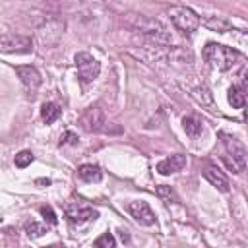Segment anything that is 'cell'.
<instances>
[{"label": "cell", "instance_id": "obj_22", "mask_svg": "<svg viewBox=\"0 0 248 248\" xmlns=\"http://www.w3.org/2000/svg\"><path fill=\"white\" fill-rule=\"evenodd\" d=\"M95 246L97 248H116V240H114V236L110 232H105L95 240Z\"/></svg>", "mask_w": 248, "mask_h": 248}, {"label": "cell", "instance_id": "obj_16", "mask_svg": "<svg viewBox=\"0 0 248 248\" xmlns=\"http://www.w3.org/2000/svg\"><path fill=\"white\" fill-rule=\"evenodd\" d=\"M192 97L202 105V107H207V108H213V93L205 87V85H198L192 89Z\"/></svg>", "mask_w": 248, "mask_h": 248}, {"label": "cell", "instance_id": "obj_10", "mask_svg": "<svg viewBox=\"0 0 248 248\" xmlns=\"http://www.w3.org/2000/svg\"><path fill=\"white\" fill-rule=\"evenodd\" d=\"M128 213H130L140 225H145V227L155 225V213H153V209L149 207L147 202H141V200L130 202V203H128Z\"/></svg>", "mask_w": 248, "mask_h": 248}, {"label": "cell", "instance_id": "obj_17", "mask_svg": "<svg viewBox=\"0 0 248 248\" xmlns=\"http://www.w3.org/2000/svg\"><path fill=\"white\" fill-rule=\"evenodd\" d=\"M60 112H62V108L56 103H45L41 107V118H43L45 124H52L60 116Z\"/></svg>", "mask_w": 248, "mask_h": 248}, {"label": "cell", "instance_id": "obj_4", "mask_svg": "<svg viewBox=\"0 0 248 248\" xmlns=\"http://www.w3.org/2000/svg\"><path fill=\"white\" fill-rule=\"evenodd\" d=\"M221 138H223V145H225L227 155H229V165L234 169V172L244 170L248 167V151H246V147L240 143V140H236L231 134H221Z\"/></svg>", "mask_w": 248, "mask_h": 248}, {"label": "cell", "instance_id": "obj_27", "mask_svg": "<svg viewBox=\"0 0 248 248\" xmlns=\"http://www.w3.org/2000/svg\"><path fill=\"white\" fill-rule=\"evenodd\" d=\"M43 248H64V246H60V244H50V246H43Z\"/></svg>", "mask_w": 248, "mask_h": 248}, {"label": "cell", "instance_id": "obj_15", "mask_svg": "<svg viewBox=\"0 0 248 248\" xmlns=\"http://www.w3.org/2000/svg\"><path fill=\"white\" fill-rule=\"evenodd\" d=\"M78 176L83 180V182H101L103 178V170L97 167V165H91V163H85L78 169Z\"/></svg>", "mask_w": 248, "mask_h": 248}, {"label": "cell", "instance_id": "obj_21", "mask_svg": "<svg viewBox=\"0 0 248 248\" xmlns=\"http://www.w3.org/2000/svg\"><path fill=\"white\" fill-rule=\"evenodd\" d=\"M33 153L29 151V149H23V151H19V153H16V159H14V163H16V167H19V169H25V167H29L31 163H33Z\"/></svg>", "mask_w": 248, "mask_h": 248}, {"label": "cell", "instance_id": "obj_3", "mask_svg": "<svg viewBox=\"0 0 248 248\" xmlns=\"http://www.w3.org/2000/svg\"><path fill=\"white\" fill-rule=\"evenodd\" d=\"M167 16L170 17L172 25L182 35H192L200 25V16L192 8H186V6H172V8H169Z\"/></svg>", "mask_w": 248, "mask_h": 248}, {"label": "cell", "instance_id": "obj_12", "mask_svg": "<svg viewBox=\"0 0 248 248\" xmlns=\"http://www.w3.org/2000/svg\"><path fill=\"white\" fill-rule=\"evenodd\" d=\"M184 167H186V157L180 155V153H176V155H170V157L159 161L157 163V172L163 174V176H167V174H172V172L182 170Z\"/></svg>", "mask_w": 248, "mask_h": 248}, {"label": "cell", "instance_id": "obj_19", "mask_svg": "<svg viewBox=\"0 0 248 248\" xmlns=\"http://www.w3.org/2000/svg\"><path fill=\"white\" fill-rule=\"evenodd\" d=\"M157 196H159L165 203H174V202H178V196L174 194V190H172L170 186H165V184H159V186H157Z\"/></svg>", "mask_w": 248, "mask_h": 248}, {"label": "cell", "instance_id": "obj_18", "mask_svg": "<svg viewBox=\"0 0 248 248\" xmlns=\"http://www.w3.org/2000/svg\"><path fill=\"white\" fill-rule=\"evenodd\" d=\"M182 128H184V132L188 136L196 138V136L202 134V120L198 116H184L182 118Z\"/></svg>", "mask_w": 248, "mask_h": 248}, {"label": "cell", "instance_id": "obj_6", "mask_svg": "<svg viewBox=\"0 0 248 248\" xmlns=\"http://www.w3.org/2000/svg\"><path fill=\"white\" fill-rule=\"evenodd\" d=\"M74 62H76V68H78V78L81 83H91L99 72H101V64L95 56H91L89 52H78L74 56Z\"/></svg>", "mask_w": 248, "mask_h": 248}, {"label": "cell", "instance_id": "obj_9", "mask_svg": "<svg viewBox=\"0 0 248 248\" xmlns=\"http://www.w3.org/2000/svg\"><path fill=\"white\" fill-rule=\"evenodd\" d=\"M0 48L2 52L10 54V52H31L33 50V43L29 37H23V35H16V33H4L2 39H0Z\"/></svg>", "mask_w": 248, "mask_h": 248}, {"label": "cell", "instance_id": "obj_24", "mask_svg": "<svg viewBox=\"0 0 248 248\" xmlns=\"http://www.w3.org/2000/svg\"><path fill=\"white\" fill-rule=\"evenodd\" d=\"M41 215H43V219H45L48 225H56V221H58V219H56V213L52 211L50 205H43V207H41Z\"/></svg>", "mask_w": 248, "mask_h": 248}, {"label": "cell", "instance_id": "obj_23", "mask_svg": "<svg viewBox=\"0 0 248 248\" xmlns=\"http://www.w3.org/2000/svg\"><path fill=\"white\" fill-rule=\"evenodd\" d=\"M60 145H76L78 143V134L72 132V130H66L62 136H60Z\"/></svg>", "mask_w": 248, "mask_h": 248}, {"label": "cell", "instance_id": "obj_13", "mask_svg": "<svg viewBox=\"0 0 248 248\" xmlns=\"http://www.w3.org/2000/svg\"><path fill=\"white\" fill-rule=\"evenodd\" d=\"M203 176H205V180H207L211 186H215L219 192H229V190H231L227 176H225L223 170H219L217 167H207V169L203 170Z\"/></svg>", "mask_w": 248, "mask_h": 248}, {"label": "cell", "instance_id": "obj_25", "mask_svg": "<svg viewBox=\"0 0 248 248\" xmlns=\"http://www.w3.org/2000/svg\"><path fill=\"white\" fill-rule=\"evenodd\" d=\"M205 23H207V25H209L211 29H215V31H221V33L229 29V23H227L225 19H215V21H211V19H207Z\"/></svg>", "mask_w": 248, "mask_h": 248}, {"label": "cell", "instance_id": "obj_7", "mask_svg": "<svg viewBox=\"0 0 248 248\" xmlns=\"http://www.w3.org/2000/svg\"><path fill=\"white\" fill-rule=\"evenodd\" d=\"M64 213H66V217H68L72 223H78V225H81V223H85V221L97 217V211H95L89 203H85V202H81V200L68 202V203L64 205Z\"/></svg>", "mask_w": 248, "mask_h": 248}, {"label": "cell", "instance_id": "obj_8", "mask_svg": "<svg viewBox=\"0 0 248 248\" xmlns=\"http://www.w3.org/2000/svg\"><path fill=\"white\" fill-rule=\"evenodd\" d=\"M64 33V21L60 19H50L45 21L39 29H37V39L41 41L43 46H54L58 43V39Z\"/></svg>", "mask_w": 248, "mask_h": 248}, {"label": "cell", "instance_id": "obj_20", "mask_svg": "<svg viewBox=\"0 0 248 248\" xmlns=\"http://www.w3.org/2000/svg\"><path fill=\"white\" fill-rule=\"evenodd\" d=\"M25 232H27L29 238H39V236H43L46 232V227L37 223V221H27L25 223Z\"/></svg>", "mask_w": 248, "mask_h": 248}, {"label": "cell", "instance_id": "obj_5", "mask_svg": "<svg viewBox=\"0 0 248 248\" xmlns=\"http://www.w3.org/2000/svg\"><path fill=\"white\" fill-rule=\"evenodd\" d=\"M79 126L89 134H108V120L99 107H87L79 116Z\"/></svg>", "mask_w": 248, "mask_h": 248}, {"label": "cell", "instance_id": "obj_28", "mask_svg": "<svg viewBox=\"0 0 248 248\" xmlns=\"http://www.w3.org/2000/svg\"><path fill=\"white\" fill-rule=\"evenodd\" d=\"M246 120H248V108H246Z\"/></svg>", "mask_w": 248, "mask_h": 248}, {"label": "cell", "instance_id": "obj_11", "mask_svg": "<svg viewBox=\"0 0 248 248\" xmlns=\"http://www.w3.org/2000/svg\"><path fill=\"white\" fill-rule=\"evenodd\" d=\"M16 74H17V78L21 79V83L25 85V89L31 95L39 89V85H41V74H39V70L35 66H17L16 68Z\"/></svg>", "mask_w": 248, "mask_h": 248}, {"label": "cell", "instance_id": "obj_14", "mask_svg": "<svg viewBox=\"0 0 248 248\" xmlns=\"http://www.w3.org/2000/svg\"><path fill=\"white\" fill-rule=\"evenodd\" d=\"M229 103L234 107V108H244L248 107V91L240 85H231L229 87Z\"/></svg>", "mask_w": 248, "mask_h": 248}, {"label": "cell", "instance_id": "obj_1", "mask_svg": "<svg viewBox=\"0 0 248 248\" xmlns=\"http://www.w3.org/2000/svg\"><path fill=\"white\" fill-rule=\"evenodd\" d=\"M122 23L130 31L140 33V35L147 37L149 41H155V43H169L170 41V35L167 31V27L161 21H157V19H153L149 16H143V14H126L124 19H122Z\"/></svg>", "mask_w": 248, "mask_h": 248}, {"label": "cell", "instance_id": "obj_2", "mask_svg": "<svg viewBox=\"0 0 248 248\" xmlns=\"http://www.w3.org/2000/svg\"><path fill=\"white\" fill-rule=\"evenodd\" d=\"M203 58L213 70L227 72L236 64L238 52L225 46V45H219V43H207L203 48Z\"/></svg>", "mask_w": 248, "mask_h": 248}, {"label": "cell", "instance_id": "obj_26", "mask_svg": "<svg viewBox=\"0 0 248 248\" xmlns=\"http://www.w3.org/2000/svg\"><path fill=\"white\" fill-rule=\"evenodd\" d=\"M242 83H244V89L248 91V68L242 72Z\"/></svg>", "mask_w": 248, "mask_h": 248}]
</instances>
